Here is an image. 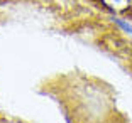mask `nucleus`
I'll use <instances>...</instances> for the list:
<instances>
[{
    "label": "nucleus",
    "mask_w": 132,
    "mask_h": 123,
    "mask_svg": "<svg viewBox=\"0 0 132 123\" xmlns=\"http://www.w3.org/2000/svg\"><path fill=\"white\" fill-rule=\"evenodd\" d=\"M102 4L112 12H120V10H125V8L130 5V0H102Z\"/></svg>",
    "instance_id": "obj_1"
},
{
    "label": "nucleus",
    "mask_w": 132,
    "mask_h": 123,
    "mask_svg": "<svg viewBox=\"0 0 132 123\" xmlns=\"http://www.w3.org/2000/svg\"><path fill=\"white\" fill-rule=\"evenodd\" d=\"M112 20H113V24H117V25L120 27L122 31H125L127 34H132V25H130V24L124 22V20H122V19H119V17H113Z\"/></svg>",
    "instance_id": "obj_2"
}]
</instances>
